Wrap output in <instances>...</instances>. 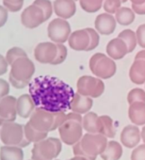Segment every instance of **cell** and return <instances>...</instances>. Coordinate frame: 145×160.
<instances>
[{
  "label": "cell",
  "instance_id": "48",
  "mask_svg": "<svg viewBox=\"0 0 145 160\" xmlns=\"http://www.w3.org/2000/svg\"><path fill=\"white\" fill-rule=\"evenodd\" d=\"M69 160H88V159L85 157H81V156H75V157H72Z\"/></svg>",
  "mask_w": 145,
  "mask_h": 160
},
{
  "label": "cell",
  "instance_id": "41",
  "mask_svg": "<svg viewBox=\"0 0 145 160\" xmlns=\"http://www.w3.org/2000/svg\"><path fill=\"white\" fill-rule=\"evenodd\" d=\"M9 80H10V84H12L14 88L16 89H24L25 87H27L28 85H29V83L28 82H22V81H19V80L15 79L12 75L10 74L9 76Z\"/></svg>",
  "mask_w": 145,
  "mask_h": 160
},
{
  "label": "cell",
  "instance_id": "26",
  "mask_svg": "<svg viewBox=\"0 0 145 160\" xmlns=\"http://www.w3.org/2000/svg\"><path fill=\"white\" fill-rule=\"evenodd\" d=\"M136 17V13L132 9L128 7H121L119 11L115 13L116 22L122 26H129L131 25Z\"/></svg>",
  "mask_w": 145,
  "mask_h": 160
},
{
  "label": "cell",
  "instance_id": "42",
  "mask_svg": "<svg viewBox=\"0 0 145 160\" xmlns=\"http://www.w3.org/2000/svg\"><path fill=\"white\" fill-rule=\"evenodd\" d=\"M8 20V10L0 5V28H2Z\"/></svg>",
  "mask_w": 145,
  "mask_h": 160
},
{
  "label": "cell",
  "instance_id": "31",
  "mask_svg": "<svg viewBox=\"0 0 145 160\" xmlns=\"http://www.w3.org/2000/svg\"><path fill=\"white\" fill-rule=\"evenodd\" d=\"M28 57L26 51L24 49H22L21 47H12L10 50H8L7 54H6V59L9 63V65H12L16 59L21 58H26Z\"/></svg>",
  "mask_w": 145,
  "mask_h": 160
},
{
  "label": "cell",
  "instance_id": "12",
  "mask_svg": "<svg viewBox=\"0 0 145 160\" xmlns=\"http://www.w3.org/2000/svg\"><path fill=\"white\" fill-rule=\"evenodd\" d=\"M57 54H58V47H57V43L55 42H41L35 47L34 50L35 58L40 63H43V64L46 63L52 64V62L57 57Z\"/></svg>",
  "mask_w": 145,
  "mask_h": 160
},
{
  "label": "cell",
  "instance_id": "39",
  "mask_svg": "<svg viewBox=\"0 0 145 160\" xmlns=\"http://www.w3.org/2000/svg\"><path fill=\"white\" fill-rule=\"evenodd\" d=\"M136 36H137V41L138 44L145 49V24L140 25L136 31Z\"/></svg>",
  "mask_w": 145,
  "mask_h": 160
},
{
  "label": "cell",
  "instance_id": "20",
  "mask_svg": "<svg viewBox=\"0 0 145 160\" xmlns=\"http://www.w3.org/2000/svg\"><path fill=\"white\" fill-rule=\"evenodd\" d=\"M93 105L92 98L75 92L74 99L71 103V110L78 114H87Z\"/></svg>",
  "mask_w": 145,
  "mask_h": 160
},
{
  "label": "cell",
  "instance_id": "32",
  "mask_svg": "<svg viewBox=\"0 0 145 160\" xmlns=\"http://www.w3.org/2000/svg\"><path fill=\"white\" fill-rule=\"evenodd\" d=\"M33 5H36L42 9V11L44 13L45 21H47L51 17L52 13L54 12L53 3L50 1V0H35V1L33 2Z\"/></svg>",
  "mask_w": 145,
  "mask_h": 160
},
{
  "label": "cell",
  "instance_id": "34",
  "mask_svg": "<svg viewBox=\"0 0 145 160\" xmlns=\"http://www.w3.org/2000/svg\"><path fill=\"white\" fill-rule=\"evenodd\" d=\"M121 7H122L121 0H104L103 8L107 13L113 15L119 11Z\"/></svg>",
  "mask_w": 145,
  "mask_h": 160
},
{
  "label": "cell",
  "instance_id": "45",
  "mask_svg": "<svg viewBox=\"0 0 145 160\" xmlns=\"http://www.w3.org/2000/svg\"><path fill=\"white\" fill-rule=\"evenodd\" d=\"M135 59H142L145 60V50H141L138 52V54L135 57Z\"/></svg>",
  "mask_w": 145,
  "mask_h": 160
},
{
  "label": "cell",
  "instance_id": "44",
  "mask_svg": "<svg viewBox=\"0 0 145 160\" xmlns=\"http://www.w3.org/2000/svg\"><path fill=\"white\" fill-rule=\"evenodd\" d=\"M133 12L136 13V14H138V15H145V3L143 4H132V8Z\"/></svg>",
  "mask_w": 145,
  "mask_h": 160
},
{
  "label": "cell",
  "instance_id": "16",
  "mask_svg": "<svg viewBox=\"0 0 145 160\" xmlns=\"http://www.w3.org/2000/svg\"><path fill=\"white\" fill-rule=\"evenodd\" d=\"M53 9L58 18L64 20L72 17L77 12L75 0H55L53 2Z\"/></svg>",
  "mask_w": 145,
  "mask_h": 160
},
{
  "label": "cell",
  "instance_id": "49",
  "mask_svg": "<svg viewBox=\"0 0 145 160\" xmlns=\"http://www.w3.org/2000/svg\"><path fill=\"white\" fill-rule=\"evenodd\" d=\"M121 1H122V3H125L127 0H121Z\"/></svg>",
  "mask_w": 145,
  "mask_h": 160
},
{
  "label": "cell",
  "instance_id": "25",
  "mask_svg": "<svg viewBox=\"0 0 145 160\" xmlns=\"http://www.w3.org/2000/svg\"><path fill=\"white\" fill-rule=\"evenodd\" d=\"M122 155V145L114 140L108 142V145L101 154L103 160H119Z\"/></svg>",
  "mask_w": 145,
  "mask_h": 160
},
{
  "label": "cell",
  "instance_id": "19",
  "mask_svg": "<svg viewBox=\"0 0 145 160\" xmlns=\"http://www.w3.org/2000/svg\"><path fill=\"white\" fill-rule=\"evenodd\" d=\"M35 109H36L35 103L29 94H23L17 99L16 110H17V115L20 116L21 118L24 119L30 118V116L32 115Z\"/></svg>",
  "mask_w": 145,
  "mask_h": 160
},
{
  "label": "cell",
  "instance_id": "30",
  "mask_svg": "<svg viewBox=\"0 0 145 160\" xmlns=\"http://www.w3.org/2000/svg\"><path fill=\"white\" fill-rule=\"evenodd\" d=\"M104 0H79L80 7L88 13H94L103 7Z\"/></svg>",
  "mask_w": 145,
  "mask_h": 160
},
{
  "label": "cell",
  "instance_id": "6",
  "mask_svg": "<svg viewBox=\"0 0 145 160\" xmlns=\"http://www.w3.org/2000/svg\"><path fill=\"white\" fill-rule=\"evenodd\" d=\"M24 138V126L15 122H7L0 128V138L7 146H19Z\"/></svg>",
  "mask_w": 145,
  "mask_h": 160
},
{
  "label": "cell",
  "instance_id": "3",
  "mask_svg": "<svg viewBox=\"0 0 145 160\" xmlns=\"http://www.w3.org/2000/svg\"><path fill=\"white\" fill-rule=\"evenodd\" d=\"M61 141L57 138H47L34 144L32 160H54L61 152Z\"/></svg>",
  "mask_w": 145,
  "mask_h": 160
},
{
  "label": "cell",
  "instance_id": "35",
  "mask_svg": "<svg viewBox=\"0 0 145 160\" xmlns=\"http://www.w3.org/2000/svg\"><path fill=\"white\" fill-rule=\"evenodd\" d=\"M86 30L88 31V33L90 35V45H89L87 51H92L98 46L99 42H100V35L92 28H87Z\"/></svg>",
  "mask_w": 145,
  "mask_h": 160
},
{
  "label": "cell",
  "instance_id": "36",
  "mask_svg": "<svg viewBox=\"0 0 145 160\" xmlns=\"http://www.w3.org/2000/svg\"><path fill=\"white\" fill-rule=\"evenodd\" d=\"M23 4L24 0H3L4 7L12 12H19L23 8Z\"/></svg>",
  "mask_w": 145,
  "mask_h": 160
},
{
  "label": "cell",
  "instance_id": "47",
  "mask_svg": "<svg viewBox=\"0 0 145 160\" xmlns=\"http://www.w3.org/2000/svg\"><path fill=\"white\" fill-rule=\"evenodd\" d=\"M140 135H141V138H142V140L144 141V144H145V126L142 128V130L140 132Z\"/></svg>",
  "mask_w": 145,
  "mask_h": 160
},
{
  "label": "cell",
  "instance_id": "23",
  "mask_svg": "<svg viewBox=\"0 0 145 160\" xmlns=\"http://www.w3.org/2000/svg\"><path fill=\"white\" fill-rule=\"evenodd\" d=\"M82 127L90 134H99V116L94 112H88L82 118Z\"/></svg>",
  "mask_w": 145,
  "mask_h": 160
},
{
  "label": "cell",
  "instance_id": "11",
  "mask_svg": "<svg viewBox=\"0 0 145 160\" xmlns=\"http://www.w3.org/2000/svg\"><path fill=\"white\" fill-rule=\"evenodd\" d=\"M21 22L27 28H36L45 22L44 13L38 6L33 4L29 5L21 14Z\"/></svg>",
  "mask_w": 145,
  "mask_h": 160
},
{
  "label": "cell",
  "instance_id": "18",
  "mask_svg": "<svg viewBox=\"0 0 145 160\" xmlns=\"http://www.w3.org/2000/svg\"><path fill=\"white\" fill-rule=\"evenodd\" d=\"M106 50H107L108 56L113 60L122 59L128 53V49H127L125 42L118 37L115 39H112L108 43Z\"/></svg>",
  "mask_w": 145,
  "mask_h": 160
},
{
  "label": "cell",
  "instance_id": "13",
  "mask_svg": "<svg viewBox=\"0 0 145 160\" xmlns=\"http://www.w3.org/2000/svg\"><path fill=\"white\" fill-rule=\"evenodd\" d=\"M117 22L112 14L104 12L99 14L94 22L95 30L101 35H110L116 29Z\"/></svg>",
  "mask_w": 145,
  "mask_h": 160
},
{
  "label": "cell",
  "instance_id": "7",
  "mask_svg": "<svg viewBox=\"0 0 145 160\" xmlns=\"http://www.w3.org/2000/svg\"><path fill=\"white\" fill-rule=\"evenodd\" d=\"M60 139L67 145L74 146L80 141L83 137L82 124L77 121H67L62 123L58 128Z\"/></svg>",
  "mask_w": 145,
  "mask_h": 160
},
{
  "label": "cell",
  "instance_id": "17",
  "mask_svg": "<svg viewBox=\"0 0 145 160\" xmlns=\"http://www.w3.org/2000/svg\"><path fill=\"white\" fill-rule=\"evenodd\" d=\"M140 131L138 126L127 125L125 126L121 133V141L123 146L127 148L136 147L140 141Z\"/></svg>",
  "mask_w": 145,
  "mask_h": 160
},
{
  "label": "cell",
  "instance_id": "27",
  "mask_svg": "<svg viewBox=\"0 0 145 160\" xmlns=\"http://www.w3.org/2000/svg\"><path fill=\"white\" fill-rule=\"evenodd\" d=\"M100 128L99 134L108 138H114L116 131L113 125V121L109 116H100Z\"/></svg>",
  "mask_w": 145,
  "mask_h": 160
},
{
  "label": "cell",
  "instance_id": "28",
  "mask_svg": "<svg viewBox=\"0 0 145 160\" xmlns=\"http://www.w3.org/2000/svg\"><path fill=\"white\" fill-rule=\"evenodd\" d=\"M24 133H25V138L31 143H37L39 141H42L45 138H47L48 133H42V132H39L36 129H34L29 122H28L25 126H24Z\"/></svg>",
  "mask_w": 145,
  "mask_h": 160
},
{
  "label": "cell",
  "instance_id": "51",
  "mask_svg": "<svg viewBox=\"0 0 145 160\" xmlns=\"http://www.w3.org/2000/svg\"><path fill=\"white\" fill-rule=\"evenodd\" d=\"M0 100H1V97H0Z\"/></svg>",
  "mask_w": 145,
  "mask_h": 160
},
{
  "label": "cell",
  "instance_id": "10",
  "mask_svg": "<svg viewBox=\"0 0 145 160\" xmlns=\"http://www.w3.org/2000/svg\"><path fill=\"white\" fill-rule=\"evenodd\" d=\"M54 122H55V113L36 108V109L30 116L28 122L37 131L42 133H48L50 131H53Z\"/></svg>",
  "mask_w": 145,
  "mask_h": 160
},
{
  "label": "cell",
  "instance_id": "2",
  "mask_svg": "<svg viewBox=\"0 0 145 160\" xmlns=\"http://www.w3.org/2000/svg\"><path fill=\"white\" fill-rule=\"evenodd\" d=\"M108 145V138L100 134H85L80 141L72 146L75 156L85 157L88 160H95L103 153Z\"/></svg>",
  "mask_w": 145,
  "mask_h": 160
},
{
  "label": "cell",
  "instance_id": "15",
  "mask_svg": "<svg viewBox=\"0 0 145 160\" xmlns=\"http://www.w3.org/2000/svg\"><path fill=\"white\" fill-rule=\"evenodd\" d=\"M69 46L76 51H87L90 45V35L86 28L72 32L68 39Z\"/></svg>",
  "mask_w": 145,
  "mask_h": 160
},
{
  "label": "cell",
  "instance_id": "22",
  "mask_svg": "<svg viewBox=\"0 0 145 160\" xmlns=\"http://www.w3.org/2000/svg\"><path fill=\"white\" fill-rule=\"evenodd\" d=\"M128 117L136 125L145 124V103H134L128 109Z\"/></svg>",
  "mask_w": 145,
  "mask_h": 160
},
{
  "label": "cell",
  "instance_id": "43",
  "mask_svg": "<svg viewBox=\"0 0 145 160\" xmlns=\"http://www.w3.org/2000/svg\"><path fill=\"white\" fill-rule=\"evenodd\" d=\"M8 66H9V63H8L6 58L3 57L2 55H0V75H2L7 72Z\"/></svg>",
  "mask_w": 145,
  "mask_h": 160
},
{
  "label": "cell",
  "instance_id": "9",
  "mask_svg": "<svg viewBox=\"0 0 145 160\" xmlns=\"http://www.w3.org/2000/svg\"><path fill=\"white\" fill-rule=\"evenodd\" d=\"M34 72L35 65L28 57L18 58L11 65L10 74L22 82L30 83Z\"/></svg>",
  "mask_w": 145,
  "mask_h": 160
},
{
  "label": "cell",
  "instance_id": "37",
  "mask_svg": "<svg viewBox=\"0 0 145 160\" xmlns=\"http://www.w3.org/2000/svg\"><path fill=\"white\" fill-rule=\"evenodd\" d=\"M57 47H58V54H57L56 58H55L54 61L52 62L53 65H58V64H60V63L64 62V60H65L66 58H67V54H68L67 47H66L64 44H62V43H58V44H57Z\"/></svg>",
  "mask_w": 145,
  "mask_h": 160
},
{
  "label": "cell",
  "instance_id": "33",
  "mask_svg": "<svg viewBox=\"0 0 145 160\" xmlns=\"http://www.w3.org/2000/svg\"><path fill=\"white\" fill-rule=\"evenodd\" d=\"M127 102L130 105L134 103H145V92L141 89H133L127 95Z\"/></svg>",
  "mask_w": 145,
  "mask_h": 160
},
{
  "label": "cell",
  "instance_id": "46",
  "mask_svg": "<svg viewBox=\"0 0 145 160\" xmlns=\"http://www.w3.org/2000/svg\"><path fill=\"white\" fill-rule=\"evenodd\" d=\"M130 1H131L132 4H137V5L145 3V0H130Z\"/></svg>",
  "mask_w": 145,
  "mask_h": 160
},
{
  "label": "cell",
  "instance_id": "14",
  "mask_svg": "<svg viewBox=\"0 0 145 160\" xmlns=\"http://www.w3.org/2000/svg\"><path fill=\"white\" fill-rule=\"evenodd\" d=\"M17 99L14 96H6L0 100V117L6 122H14L17 116L16 110Z\"/></svg>",
  "mask_w": 145,
  "mask_h": 160
},
{
  "label": "cell",
  "instance_id": "5",
  "mask_svg": "<svg viewBox=\"0 0 145 160\" xmlns=\"http://www.w3.org/2000/svg\"><path fill=\"white\" fill-rule=\"evenodd\" d=\"M78 92L91 98H97L105 91L104 82L98 77L83 75L78 80Z\"/></svg>",
  "mask_w": 145,
  "mask_h": 160
},
{
  "label": "cell",
  "instance_id": "1",
  "mask_svg": "<svg viewBox=\"0 0 145 160\" xmlns=\"http://www.w3.org/2000/svg\"><path fill=\"white\" fill-rule=\"evenodd\" d=\"M28 92L36 108L52 113L71 109L75 95L74 90L68 84L51 75H41L32 79Z\"/></svg>",
  "mask_w": 145,
  "mask_h": 160
},
{
  "label": "cell",
  "instance_id": "38",
  "mask_svg": "<svg viewBox=\"0 0 145 160\" xmlns=\"http://www.w3.org/2000/svg\"><path fill=\"white\" fill-rule=\"evenodd\" d=\"M131 160H145V144L134 149L131 154Z\"/></svg>",
  "mask_w": 145,
  "mask_h": 160
},
{
  "label": "cell",
  "instance_id": "29",
  "mask_svg": "<svg viewBox=\"0 0 145 160\" xmlns=\"http://www.w3.org/2000/svg\"><path fill=\"white\" fill-rule=\"evenodd\" d=\"M118 38H120L121 40H122L125 42L127 49H128V53H131L135 50V48L138 44L136 32H134L131 29H124L119 33Z\"/></svg>",
  "mask_w": 145,
  "mask_h": 160
},
{
  "label": "cell",
  "instance_id": "40",
  "mask_svg": "<svg viewBox=\"0 0 145 160\" xmlns=\"http://www.w3.org/2000/svg\"><path fill=\"white\" fill-rule=\"evenodd\" d=\"M10 92V83H8L6 80L0 78V97L4 98L8 96Z\"/></svg>",
  "mask_w": 145,
  "mask_h": 160
},
{
  "label": "cell",
  "instance_id": "8",
  "mask_svg": "<svg viewBox=\"0 0 145 160\" xmlns=\"http://www.w3.org/2000/svg\"><path fill=\"white\" fill-rule=\"evenodd\" d=\"M71 26L67 20L56 18L52 20L47 27V34L49 39L58 43H64L71 35Z\"/></svg>",
  "mask_w": 145,
  "mask_h": 160
},
{
  "label": "cell",
  "instance_id": "24",
  "mask_svg": "<svg viewBox=\"0 0 145 160\" xmlns=\"http://www.w3.org/2000/svg\"><path fill=\"white\" fill-rule=\"evenodd\" d=\"M0 160H24V152L18 146L4 145L0 148Z\"/></svg>",
  "mask_w": 145,
  "mask_h": 160
},
{
  "label": "cell",
  "instance_id": "50",
  "mask_svg": "<svg viewBox=\"0 0 145 160\" xmlns=\"http://www.w3.org/2000/svg\"><path fill=\"white\" fill-rule=\"evenodd\" d=\"M75 1H78V0H75Z\"/></svg>",
  "mask_w": 145,
  "mask_h": 160
},
{
  "label": "cell",
  "instance_id": "21",
  "mask_svg": "<svg viewBox=\"0 0 145 160\" xmlns=\"http://www.w3.org/2000/svg\"><path fill=\"white\" fill-rule=\"evenodd\" d=\"M129 77L133 83L138 85L145 82V60L135 59L129 71Z\"/></svg>",
  "mask_w": 145,
  "mask_h": 160
},
{
  "label": "cell",
  "instance_id": "4",
  "mask_svg": "<svg viewBox=\"0 0 145 160\" xmlns=\"http://www.w3.org/2000/svg\"><path fill=\"white\" fill-rule=\"evenodd\" d=\"M90 69L98 78L108 79L115 74L117 66L115 61L107 55L96 53L90 59Z\"/></svg>",
  "mask_w": 145,
  "mask_h": 160
}]
</instances>
